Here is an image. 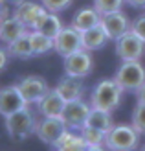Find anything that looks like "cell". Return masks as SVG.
<instances>
[{
	"instance_id": "cell-1",
	"label": "cell",
	"mask_w": 145,
	"mask_h": 151,
	"mask_svg": "<svg viewBox=\"0 0 145 151\" xmlns=\"http://www.w3.org/2000/svg\"><path fill=\"white\" fill-rule=\"evenodd\" d=\"M123 92L125 90L118 85L116 79H101L97 85L92 88V94H90V105L94 109H101V111H116L121 100H123Z\"/></svg>"
},
{
	"instance_id": "cell-2",
	"label": "cell",
	"mask_w": 145,
	"mask_h": 151,
	"mask_svg": "<svg viewBox=\"0 0 145 151\" xmlns=\"http://www.w3.org/2000/svg\"><path fill=\"white\" fill-rule=\"evenodd\" d=\"M140 137L141 134L134 129L132 124H114V127L106 133L105 147L112 151H131L140 146Z\"/></svg>"
},
{
	"instance_id": "cell-3",
	"label": "cell",
	"mask_w": 145,
	"mask_h": 151,
	"mask_svg": "<svg viewBox=\"0 0 145 151\" xmlns=\"http://www.w3.org/2000/svg\"><path fill=\"white\" fill-rule=\"evenodd\" d=\"M6 131L9 134V138L13 140H26L31 133H35V127H37V120L33 116V112L29 111L28 107L20 109L13 114L6 116Z\"/></svg>"
},
{
	"instance_id": "cell-4",
	"label": "cell",
	"mask_w": 145,
	"mask_h": 151,
	"mask_svg": "<svg viewBox=\"0 0 145 151\" xmlns=\"http://www.w3.org/2000/svg\"><path fill=\"white\" fill-rule=\"evenodd\" d=\"M114 79L125 92H136L145 83V68L140 61H121Z\"/></svg>"
},
{
	"instance_id": "cell-5",
	"label": "cell",
	"mask_w": 145,
	"mask_h": 151,
	"mask_svg": "<svg viewBox=\"0 0 145 151\" xmlns=\"http://www.w3.org/2000/svg\"><path fill=\"white\" fill-rule=\"evenodd\" d=\"M116 55L121 61H140L145 55V41L140 39L132 29H129L116 39Z\"/></svg>"
},
{
	"instance_id": "cell-6",
	"label": "cell",
	"mask_w": 145,
	"mask_h": 151,
	"mask_svg": "<svg viewBox=\"0 0 145 151\" xmlns=\"http://www.w3.org/2000/svg\"><path fill=\"white\" fill-rule=\"evenodd\" d=\"M94 70V59L90 55V52L81 48L74 52L72 55L64 57V74L74 76V78H86L90 72Z\"/></svg>"
},
{
	"instance_id": "cell-7",
	"label": "cell",
	"mask_w": 145,
	"mask_h": 151,
	"mask_svg": "<svg viewBox=\"0 0 145 151\" xmlns=\"http://www.w3.org/2000/svg\"><path fill=\"white\" fill-rule=\"evenodd\" d=\"M17 85H19V88H20V92L24 96L28 105L39 103L50 90L48 81L44 79L42 76H26V78H22Z\"/></svg>"
},
{
	"instance_id": "cell-8",
	"label": "cell",
	"mask_w": 145,
	"mask_h": 151,
	"mask_svg": "<svg viewBox=\"0 0 145 151\" xmlns=\"http://www.w3.org/2000/svg\"><path fill=\"white\" fill-rule=\"evenodd\" d=\"M90 111H92V105H90V101H83L81 100H74V101H66L64 105V111H63V118L66 127H70V129H75L79 131L83 125L86 124V118L90 114Z\"/></svg>"
},
{
	"instance_id": "cell-9",
	"label": "cell",
	"mask_w": 145,
	"mask_h": 151,
	"mask_svg": "<svg viewBox=\"0 0 145 151\" xmlns=\"http://www.w3.org/2000/svg\"><path fill=\"white\" fill-rule=\"evenodd\" d=\"M83 48V41H81V32H77L74 26L63 28L57 33V37L53 39V50L57 52L61 57H68L74 52H77Z\"/></svg>"
},
{
	"instance_id": "cell-10",
	"label": "cell",
	"mask_w": 145,
	"mask_h": 151,
	"mask_svg": "<svg viewBox=\"0 0 145 151\" xmlns=\"http://www.w3.org/2000/svg\"><path fill=\"white\" fill-rule=\"evenodd\" d=\"M68 129L64 120L63 118H50V116H42V120L37 122V127H35V134L37 138H39L42 144H48L50 147L53 146V142H55L63 131Z\"/></svg>"
},
{
	"instance_id": "cell-11",
	"label": "cell",
	"mask_w": 145,
	"mask_h": 151,
	"mask_svg": "<svg viewBox=\"0 0 145 151\" xmlns=\"http://www.w3.org/2000/svg\"><path fill=\"white\" fill-rule=\"evenodd\" d=\"M48 13V9L44 7L42 4H37V2H28L24 0L22 4L15 6V11H13V17H17L22 24H24L28 29H35L39 26L41 19Z\"/></svg>"
},
{
	"instance_id": "cell-12",
	"label": "cell",
	"mask_w": 145,
	"mask_h": 151,
	"mask_svg": "<svg viewBox=\"0 0 145 151\" xmlns=\"http://www.w3.org/2000/svg\"><path fill=\"white\" fill-rule=\"evenodd\" d=\"M28 107V103L22 96L19 85H7L0 88V114L4 118Z\"/></svg>"
},
{
	"instance_id": "cell-13",
	"label": "cell",
	"mask_w": 145,
	"mask_h": 151,
	"mask_svg": "<svg viewBox=\"0 0 145 151\" xmlns=\"http://www.w3.org/2000/svg\"><path fill=\"white\" fill-rule=\"evenodd\" d=\"M101 26L105 28L106 35H109L110 41H116L119 39L123 33H127L131 29V22H129V17L123 11H114L109 15H103L101 17Z\"/></svg>"
},
{
	"instance_id": "cell-14",
	"label": "cell",
	"mask_w": 145,
	"mask_h": 151,
	"mask_svg": "<svg viewBox=\"0 0 145 151\" xmlns=\"http://www.w3.org/2000/svg\"><path fill=\"white\" fill-rule=\"evenodd\" d=\"M64 105H66L64 98L61 96L55 88H50L46 92V96L37 103V107H39V112L42 116L61 118V116H63V111H64Z\"/></svg>"
},
{
	"instance_id": "cell-15",
	"label": "cell",
	"mask_w": 145,
	"mask_h": 151,
	"mask_svg": "<svg viewBox=\"0 0 145 151\" xmlns=\"http://www.w3.org/2000/svg\"><path fill=\"white\" fill-rule=\"evenodd\" d=\"M55 90L64 98V101H74V100H81L85 94V85H83V78H74V76H66L61 79Z\"/></svg>"
},
{
	"instance_id": "cell-16",
	"label": "cell",
	"mask_w": 145,
	"mask_h": 151,
	"mask_svg": "<svg viewBox=\"0 0 145 151\" xmlns=\"http://www.w3.org/2000/svg\"><path fill=\"white\" fill-rule=\"evenodd\" d=\"M53 149H61V151H81V149H88L85 138H83L81 131L75 129H64L63 134L53 142Z\"/></svg>"
},
{
	"instance_id": "cell-17",
	"label": "cell",
	"mask_w": 145,
	"mask_h": 151,
	"mask_svg": "<svg viewBox=\"0 0 145 151\" xmlns=\"http://www.w3.org/2000/svg\"><path fill=\"white\" fill-rule=\"evenodd\" d=\"M81 41H83V48L88 50V52H96V50H101L106 42H109V35H106L105 28L101 24H97L94 28L86 29V32L81 33Z\"/></svg>"
},
{
	"instance_id": "cell-18",
	"label": "cell",
	"mask_w": 145,
	"mask_h": 151,
	"mask_svg": "<svg viewBox=\"0 0 145 151\" xmlns=\"http://www.w3.org/2000/svg\"><path fill=\"white\" fill-rule=\"evenodd\" d=\"M97 24H101V15H99V11L96 7H83V9H79L74 15L70 26H74L77 32L83 33V32H86V29L94 28Z\"/></svg>"
},
{
	"instance_id": "cell-19",
	"label": "cell",
	"mask_w": 145,
	"mask_h": 151,
	"mask_svg": "<svg viewBox=\"0 0 145 151\" xmlns=\"http://www.w3.org/2000/svg\"><path fill=\"white\" fill-rule=\"evenodd\" d=\"M28 32H29V29L22 24L17 17H13V15L0 22V41L6 42V44L13 42L15 39H19L20 35H24Z\"/></svg>"
},
{
	"instance_id": "cell-20",
	"label": "cell",
	"mask_w": 145,
	"mask_h": 151,
	"mask_svg": "<svg viewBox=\"0 0 145 151\" xmlns=\"http://www.w3.org/2000/svg\"><path fill=\"white\" fill-rule=\"evenodd\" d=\"M7 54H9V57H15V59H31L35 55V52L31 46V39H29V32L7 44Z\"/></svg>"
},
{
	"instance_id": "cell-21",
	"label": "cell",
	"mask_w": 145,
	"mask_h": 151,
	"mask_svg": "<svg viewBox=\"0 0 145 151\" xmlns=\"http://www.w3.org/2000/svg\"><path fill=\"white\" fill-rule=\"evenodd\" d=\"M85 125H90V127H96V129H101L105 133H109L114 127V120H112V114L109 111H101V109H94L92 107Z\"/></svg>"
},
{
	"instance_id": "cell-22",
	"label": "cell",
	"mask_w": 145,
	"mask_h": 151,
	"mask_svg": "<svg viewBox=\"0 0 145 151\" xmlns=\"http://www.w3.org/2000/svg\"><path fill=\"white\" fill-rule=\"evenodd\" d=\"M81 134L85 138L88 149L92 151H99V149H106L105 147V138H106V133L101 129H96V127H90V125H83L81 127Z\"/></svg>"
},
{
	"instance_id": "cell-23",
	"label": "cell",
	"mask_w": 145,
	"mask_h": 151,
	"mask_svg": "<svg viewBox=\"0 0 145 151\" xmlns=\"http://www.w3.org/2000/svg\"><path fill=\"white\" fill-rule=\"evenodd\" d=\"M63 28H64V26H63V22H61V19H59V15L48 11V13L41 19L39 26H37L35 29H37V32H41V33H44V35H48V37H51V39H55L57 33H59Z\"/></svg>"
},
{
	"instance_id": "cell-24",
	"label": "cell",
	"mask_w": 145,
	"mask_h": 151,
	"mask_svg": "<svg viewBox=\"0 0 145 151\" xmlns=\"http://www.w3.org/2000/svg\"><path fill=\"white\" fill-rule=\"evenodd\" d=\"M29 39H31V46L35 55H44L53 50V39L48 35H44L37 29H29Z\"/></svg>"
},
{
	"instance_id": "cell-25",
	"label": "cell",
	"mask_w": 145,
	"mask_h": 151,
	"mask_svg": "<svg viewBox=\"0 0 145 151\" xmlns=\"http://www.w3.org/2000/svg\"><path fill=\"white\" fill-rule=\"evenodd\" d=\"M125 0H94V7L99 11V15H109L114 11H119Z\"/></svg>"
},
{
	"instance_id": "cell-26",
	"label": "cell",
	"mask_w": 145,
	"mask_h": 151,
	"mask_svg": "<svg viewBox=\"0 0 145 151\" xmlns=\"http://www.w3.org/2000/svg\"><path fill=\"white\" fill-rule=\"evenodd\" d=\"M131 124L134 125V129L140 134H145V105L136 103V107L132 111V120Z\"/></svg>"
},
{
	"instance_id": "cell-27",
	"label": "cell",
	"mask_w": 145,
	"mask_h": 151,
	"mask_svg": "<svg viewBox=\"0 0 145 151\" xmlns=\"http://www.w3.org/2000/svg\"><path fill=\"white\" fill-rule=\"evenodd\" d=\"M41 2H42V6L46 7L48 11H51V13H59V11L68 9V7L72 6L74 0H41Z\"/></svg>"
},
{
	"instance_id": "cell-28",
	"label": "cell",
	"mask_w": 145,
	"mask_h": 151,
	"mask_svg": "<svg viewBox=\"0 0 145 151\" xmlns=\"http://www.w3.org/2000/svg\"><path fill=\"white\" fill-rule=\"evenodd\" d=\"M131 29H132V32L140 37V39H143V41H145V13H143V15H140V17H136V19L132 20Z\"/></svg>"
},
{
	"instance_id": "cell-29",
	"label": "cell",
	"mask_w": 145,
	"mask_h": 151,
	"mask_svg": "<svg viewBox=\"0 0 145 151\" xmlns=\"http://www.w3.org/2000/svg\"><path fill=\"white\" fill-rule=\"evenodd\" d=\"M7 61H9V54H7V48H2V46H0V72H2L6 66H7Z\"/></svg>"
},
{
	"instance_id": "cell-30",
	"label": "cell",
	"mask_w": 145,
	"mask_h": 151,
	"mask_svg": "<svg viewBox=\"0 0 145 151\" xmlns=\"http://www.w3.org/2000/svg\"><path fill=\"white\" fill-rule=\"evenodd\" d=\"M9 17V7H7V2L6 0H0V22L4 19Z\"/></svg>"
},
{
	"instance_id": "cell-31",
	"label": "cell",
	"mask_w": 145,
	"mask_h": 151,
	"mask_svg": "<svg viewBox=\"0 0 145 151\" xmlns=\"http://www.w3.org/2000/svg\"><path fill=\"white\" fill-rule=\"evenodd\" d=\"M136 103H141V105H145V83L136 90Z\"/></svg>"
},
{
	"instance_id": "cell-32",
	"label": "cell",
	"mask_w": 145,
	"mask_h": 151,
	"mask_svg": "<svg viewBox=\"0 0 145 151\" xmlns=\"http://www.w3.org/2000/svg\"><path fill=\"white\" fill-rule=\"evenodd\" d=\"M125 4L132 6V7H143L145 9V0H125Z\"/></svg>"
},
{
	"instance_id": "cell-33",
	"label": "cell",
	"mask_w": 145,
	"mask_h": 151,
	"mask_svg": "<svg viewBox=\"0 0 145 151\" xmlns=\"http://www.w3.org/2000/svg\"><path fill=\"white\" fill-rule=\"evenodd\" d=\"M7 4H11V6H19V4H22L24 0H6Z\"/></svg>"
}]
</instances>
